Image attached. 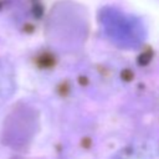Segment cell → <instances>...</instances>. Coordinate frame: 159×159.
<instances>
[{
  "instance_id": "6da1fadb",
  "label": "cell",
  "mask_w": 159,
  "mask_h": 159,
  "mask_svg": "<svg viewBox=\"0 0 159 159\" xmlns=\"http://www.w3.org/2000/svg\"><path fill=\"white\" fill-rule=\"evenodd\" d=\"M99 17L106 31L113 37L134 41L140 36L142 26L139 21L116 7H103Z\"/></svg>"
},
{
  "instance_id": "7a4b0ae2",
  "label": "cell",
  "mask_w": 159,
  "mask_h": 159,
  "mask_svg": "<svg viewBox=\"0 0 159 159\" xmlns=\"http://www.w3.org/2000/svg\"><path fill=\"white\" fill-rule=\"evenodd\" d=\"M15 91V81L11 70L0 62V107L4 106Z\"/></svg>"
}]
</instances>
